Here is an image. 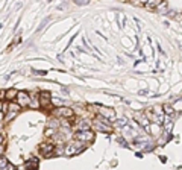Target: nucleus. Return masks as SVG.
<instances>
[{"mask_svg": "<svg viewBox=\"0 0 182 170\" xmlns=\"http://www.w3.org/2000/svg\"><path fill=\"white\" fill-rule=\"evenodd\" d=\"M84 150V143H80L77 140H73L70 143H67L65 147H64V155L67 156H71V155H76L79 152Z\"/></svg>", "mask_w": 182, "mask_h": 170, "instance_id": "1", "label": "nucleus"}, {"mask_svg": "<svg viewBox=\"0 0 182 170\" xmlns=\"http://www.w3.org/2000/svg\"><path fill=\"white\" fill-rule=\"evenodd\" d=\"M93 138H94V134H93V131H79V132H76L75 134V140H77V141H80V143H88V141H93Z\"/></svg>", "mask_w": 182, "mask_h": 170, "instance_id": "2", "label": "nucleus"}, {"mask_svg": "<svg viewBox=\"0 0 182 170\" xmlns=\"http://www.w3.org/2000/svg\"><path fill=\"white\" fill-rule=\"evenodd\" d=\"M31 103V97L26 91H18L17 93V105L18 106H27Z\"/></svg>", "mask_w": 182, "mask_h": 170, "instance_id": "3", "label": "nucleus"}, {"mask_svg": "<svg viewBox=\"0 0 182 170\" xmlns=\"http://www.w3.org/2000/svg\"><path fill=\"white\" fill-rule=\"evenodd\" d=\"M99 112H100V117L108 120V122L115 119V111L111 110V108H99Z\"/></svg>", "mask_w": 182, "mask_h": 170, "instance_id": "4", "label": "nucleus"}, {"mask_svg": "<svg viewBox=\"0 0 182 170\" xmlns=\"http://www.w3.org/2000/svg\"><path fill=\"white\" fill-rule=\"evenodd\" d=\"M40 150H41L43 155H50L52 152L55 150V146H53V144H49V143H44V144H41Z\"/></svg>", "mask_w": 182, "mask_h": 170, "instance_id": "5", "label": "nucleus"}, {"mask_svg": "<svg viewBox=\"0 0 182 170\" xmlns=\"http://www.w3.org/2000/svg\"><path fill=\"white\" fill-rule=\"evenodd\" d=\"M50 94L47 93V91H43L41 94H40V105H43V106H47L49 103H50Z\"/></svg>", "mask_w": 182, "mask_h": 170, "instance_id": "6", "label": "nucleus"}, {"mask_svg": "<svg viewBox=\"0 0 182 170\" xmlns=\"http://www.w3.org/2000/svg\"><path fill=\"white\" fill-rule=\"evenodd\" d=\"M73 114H75V112H73V110H70V108H64V106L56 111V115H62V117H65V119H67V117H71Z\"/></svg>", "mask_w": 182, "mask_h": 170, "instance_id": "7", "label": "nucleus"}, {"mask_svg": "<svg viewBox=\"0 0 182 170\" xmlns=\"http://www.w3.org/2000/svg\"><path fill=\"white\" fill-rule=\"evenodd\" d=\"M135 119L140 122L141 126H144V128H147V126H149V119L146 117V115H143V114H141V115H140V114H135Z\"/></svg>", "mask_w": 182, "mask_h": 170, "instance_id": "8", "label": "nucleus"}, {"mask_svg": "<svg viewBox=\"0 0 182 170\" xmlns=\"http://www.w3.org/2000/svg\"><path fill=\"white\" fill-rule=\"evenodd\" d=\"M18 110H20V106H18L17 103H9V105H8V111L11 112V114H17Z\"/></svg>", "mask_w": 182, "mask_h": 170, "instance_id": "9", "label": "nucleus"}, {"mask_svg": "<svg viewBox=\"0 0 182 170\" xmlns=\"http://www.w3.org/2000/svg\"><path fill=\"white\" fill-rule=\"evenodd\" d=\"M17 93H18V91H17V90H14V88H12V90H8L5 96H6V99L12 100V99H15V97H17Z\"/></svg>", "mask_w": 182, "mask_h": 170, "instance_id": "10", "label": "nucleus"}, {"mask_svg": "<svg viewBox=\"0 0 182 170\" xmlns=\"http://www.w3.org/2000/svg\"><path fill=\"white\" fill-rule=\"evenodd\" d=\"M8 159L5 156H0V170H6L8 169Z\"/></svg>", "mask_w": 182, "mask_h": 170, "instance_id": "11", "label": "nucleus"}, {"mask_svg": "<svg viewBox=\"0 0 182 170\" xmlns=\"http://www.w3.org/2000/svg\"><path fill=\"white\" fill-rule=\"evenodd\" d=\"M31 106H33V108H36L38 106V96H33V97H31V103H29Z\"/></svg>", "mask_w": 182, "mask_h": 170, "instance_id": "12", "label": "nucleus"}, {"mask_svg": "<svg viewBox=\"0 0 182 170\" xmlns=\"http://www.w3.org/2000/svg\"><path fill=\"white\" fill-rule=\"evenodd\" d=\"M164 111H166V114H173V108L170 105H166L164 106Z\"/></svg>", "mask_w": 182, "mask_h": 170, "instance_id": "13", "label": "nucleus"}, {"mask_svg": "<svg viewBox=\"0 0 182 170\" xmlns=\"http://www.w3.org/2000/svg\"><path fill=\"white\" fill-rule=\"evenodd\" d=\"M53 132H55V131H53V129H50V128H49V129H47V131H45V137H52V135H53Z\"/></svg>", "mask_w": 182, "mask_h": 170, "instance_id": "14", "label": "nucleus"}, {"mask_svg": "<svg viewBox=\"0 0 182 170\" xmlns=\"http://www.w3.org/2000/svg\"><path fill=\"white\" fill-rule=\"evenodd\" d=\"M2 152H3V146H2V144H0V154H2Z\"/></svg>", "mask_w": 182, "mask_h": 170, "instance_id": "15", "label": "nucleus"}, {"mask_svg": "<svg viewBox=\"0 0 182 170\" xmlns=\"http://www.w3.org/2000/svg\"><path fill=\"white\" fill-rule=\"evenodd\" d=\"M2 117H3V115H2V114H0V120H2Z\"/></svg>", "mask_w": 182, "mask_h": 170, "instance_id": "16", "label": "nucleus"}, {"mask_svg": "<svg viewBox=\"0 0 182 170\" xmlns=\"http://www.w3.org/2000/svg\"><path fill=\"white\" fill-rule=\"evenodd\" d=\"M0 110H2V103H0Z\"/></svg>", "mask_w": 182, "mask_h": 170, "instance_id": "17", "label": "nucleus"}]
</instances>
